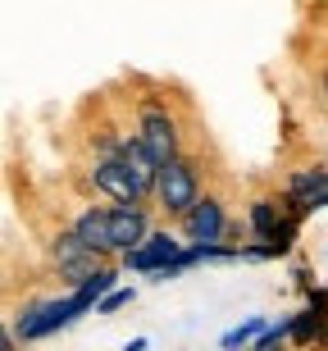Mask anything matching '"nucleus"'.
I'll return each mask as SVG.
<instances>
[{"mask_svg": "<svg viewBox=\"0 0 328 351\" xmlns=\"http://www.w3.org/2000/svg\"><path fill=\"white\" fill-rule=\"evenodd\" d=\"M128 128L160 165H169V160H178L187 151V123L178 119L173 96H164V91H137L132 96Z\"/></svg>", "mask_w": 328, "mask_h": 351, "instance_id": "1", "label": "nucleus"}, {"mask_svg": "<svg viewBox=\"0 0 328 351\" xmlns=\"http://www.w3.org/2000/svg\"><path fill=\"white\" fill-rule=\"evenodd\" d=\"M201 196H205V173H201V160L192 151H183L178 160L169 165H160V182H155V196H151V206L164 223H178L187 219V210L197 206Z\"/></svg>", "mask_w": 328, "mask_h": 351, "instance_id": "2", "label": "nucleus"}, {"mask_svg": "<svg viewBox=\"0 0 328 351\" xmlns=\"http://www.w3.org/2000/svg\"><path fill=\"white\" fill-rule=\"evenodd\" d=\"M283 206H288L292 219H315L319 210H324V196H328V160H315V165H297L288 169L283 178Z\"/></svg>", "mask_w": 328, "mask_h": 351, "instance_id": "3", "label": "nucleus"}, {"mask_svg": "<svg viewBox=\"0 0 328 351\" xmlns=\"http://www.w3.org/2000/svg\"><path fill=\"white\" fill-rule=\"evenodd\" d=\"M183 247H187L183 233H178L173 223H160V228L146 237L137 251H123V256H118V269H123V274H137V278H155L164 265H173L178 256H183Z\"/></svg>", "mask_w": 328, "mask_h": 351, "instance_id": "4", "label": "nucleus"}, {"mask_svg": "<svg viewBox=\"0 0 328 351\" xmlns=\"http://www.w3.org/2000/svg\"><path fill=\"white\" fill-rule=\"evenodd\" d=\"M82 178H87V192L101 196L105 206H128V201H142V192H137V182L128 178V169H123V160L118 156H87V165H82Z\"/></svg>", "mask_w": 328, "mask_h": 351, "instance_id": "5", "label": "nucleus"}, {"mask_svg": "<svg viewBox=\"0 0 328 351\" xmlns=\"http://www.w3.org/2000/svg\"><path fill=\"white\" fill-rule=\"evenodd\" d=\"M228 228H233V210H228V196L214 187H205V196L178 223L183 242H228Z\"/></svg>", "mask_w": 328, "mask_h": 351, "instance_id": "6", "label": "nucleus"}, {"mask_svg": "<svg viewBox=\"0 0 328 351\" xmlns=\"http://www.w3.org/2000/svg\"><path fill=\"white\" fill-rule=\"evenodd\" d=\"M160 215L151 201H128V206H110V242H114V256L123 251H137L146 237L160 228Z\"/></svg>", "mask_w": 328, "mask_h": 351, "instance_id": "7", "label": "nucleus"}, {"mask_svg": "<svg viewBox=\"0 0 328 351\" xmlns=\"http://www.w3.org/2000/svg\"><path fill=\"white\" fill-rule=\"evenodd\" d=\"M68 228L87 242V251H96L101 261H118L114 256V242H110V206H96V201H87V206L73 210V219H68Z\"/></svg>", "mask_w": 328, "mask_h": 351, "instance_id": "8", "label": "nucleus"}, {"mask_svg": "<svg viewBox=\"0 0 328 351\" xmlns=\"http://www.w3.org/2000/svg\"><path fill=\"white\" fill-rule=\"evenodd\" d=\"M82 256H96V251H87V242H82L68 223H60V228L46 237V265H51V269H60V265H68V261H82Z\"/></svg>", "mask_w": 328, "mask_h": 351, "instance_id": "9", "label": "nucleus"}, {"mask_svg": "<svg viewBox=\"0 0 328 351\" xmlns=\"http://www.w3.org/2000/svg\"><path fill=\"white\" fill-rule=\"evenodd\" d=\"M319 333H324V311H315V306L301 301V306L292 311V351H315Z\"/></svg>", "mask_w": 328, "mask_h": 351, "instance_id": "10", "label": "nucleus"}, {"mask_svg": "<svg viewBox=\"0 0 328 351\" xmlns=\"http://www.w3.org/2000/svg\"><path fill=\"white\" fill-rule=\"evenodd\" d=\"M264 328H269V319H264V315H251V319H242V324H233L228 333H223V338H219V351H247L251 342L264 333Z\"/></svg>", "mask_w": 328, "mask_h": 351, "instance_id": "11", "label": "nucleus"}, {"mask_svg": "<svg viewBox=\"0 0 328 351\" xmlns=\"http://www.w3.org/2000/svg\"><path fill=\"white\" fill-rule=\"evenodd\" d=\"M247 351H292V311L278 315V319H269V328H264Z\"/></svg>", "mask_w": 328, "mask_h": 351, "instance_id": "12", "label": "nucleus"}, {"mask_svg": "<svg viewBox=\"0 0 328 351\" xmlns=\"http://www.w3.org/2000/svg\"><path fill=\"white\" fill-rule=\"evenodd\" d=\"M132 301H137V287H128V283H118L114 292H110V297L101 301V306H96V315H105V319H110V315H118V311H128Z\"/></svg>", "mask_w": 328, "mask_h": 351, "instance_id": "13", "label": "nucleus"}, {"mask_svg": "<svg viewBox=\"0 0 328 351\" xmlns=\"http://www.w3.org/2000/svg\"><path fill=\"white\" fill-rule=\"evenodd\" d=\"M292 283H297V292H301V301L310 297V292H315V278H310V269H305V265H297V269H292Z\"/></svg>", "mask_w": 328, "mask_h": 351, "instance_id": "14", "label": "nucleus"}, {"mask_svg": "<svg viewBox=\"0 0 328 351\" xmlns=\"http://www.w3.org/2000/svg\"><path fill=\"white\" fill-rule=\"evenodd\" d=\"M18 347H23V342H18V333L5 324V328H0V351H18Z\"/></svg>", "mask_w": 328, "mask_h": 351, "instance_id": "15", "label": "nucleus"}, {"mask_svg": "<svg viewBox=\"0 0 328 351\" xmlns=\"http://www.w3.org/2000/svg\"><path fill=\"white\" fill-rule=\"evenodd\" d=\"M146 347H151V338H128L123 342V351H146Z\"/></svg>", "mask_w": 328, "mask_h": 351, "instance_id": "16", "label": "nucleus"}, {"mask_svg": "<svg viewBox=\"0 0 328 351\" xmlns=\"http://www.w3.org/2000/svg\"><path fill=\"white\" fill-rule=\"evenodd\" d=\"M319 96H324V105H328V64L319 69Z\"/></svg>", "mask_w": 328, "mask_h": 351, "instance_id": "17", "label": "nucleus"}, {"mask_svg": "<svg viewBox=\"0 0 328 351\" xmlns=\"http://www.w3.org/2000/svg\"><path fill=\"white\" fill-rule=\"evenodd\" d=\"M315 351H328V315H324V333H319V347Z\"/></svg>", "mask_w": 328, "mask_h": 351, "instance_id": "18", "label": "nucleus"}, {"mask_svg": "<svg viewBox=\"0 0 328 351\" xmlns=\"http://www.w3.org/2000/svg\"><path fill=\"white\" fill-rule=\"evenodd\" d=\"M324 210H328V196H324Z\"/></svg>", "mask_w": 328, "mask_h": 351, "instance_id": "19", "label": "nucleus"}, {"mask_svg": "<svg viewBox=\"0 0 328 351\" xmlns=\"http://www.w3.org/2000/svg\"><path fill=\"white\" fill-rule=\"evenodd\" d=\"M324 160H328V156H324Z\"/></svg>", "mask_w": 328, "mask_h": 351, "instance_id": "20", "label": "nucleus"}]
</instances>
